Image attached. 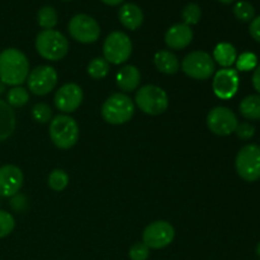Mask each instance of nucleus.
Instances as JSON below:
<instances>
[{
    "label": "nucleus",
    "instance_id": "f257e3e1",
    "mask_svg": "<svg viewBox=\"0 0 260 260\" xmlns=\"http://www.w3.org/2000/svg\"><path fill=\"white\" fill-rule=\"evenodd\" d=\"M29 62L22 51L7 48L0 52V80L5 85L19 86L27 81Z\"/></svg>",
    "mask_w": 260,
    "mask_h": 260
},
{
    "label": "nucleus",
    "instance_id": "c9c22d12",
    "mask_svg": "<svg viewBox=\"0 0 260 260\" xmlns=\"http://www.w3.org/2000/svg\"><path fill=\"white\" fill-rule=\"evenodd\" d=\"M253 86L256 91L260 94V65L256 66L254 69V74H253Z\"/></svg>",
    "mask_w": 260,
    "mask_h": 260
},
{
    "label": "nucleus",
    "instance_id": "f704fd0d",
    "mask_svg": "<svg viewBox=\"0 0 260 260\" xmlns=\"http://www.w3.org/2000/svg\"><path fill=\"white\" fill-rule=\"evenodd\" d=\"M249 32H250L251 37L260 43V15L251 20L250 25H249Z\"/></svg>",
    "mask_w": 260,
    "mask_h": 260
},
{
    "label": "nucleus",
    "instance_id": "7c9ffc66",
    "mask_svg": "<svg viewBox=\"0 0 260 260\" xmlns=\"http://www.w3.org/2000/svg\"><path fill=\"white\" fill-rule=\"evenodd\" d=\"M15 228L14 217L7 211L0 210V239L5 238L13 233Z\"/></svg>",
    "mask_w": 260,
    "mask_h": 260
},
{
    "label": "nucleus",
    "instance_id": "4c0bfd02",
    "mask_svg": "<svg viewBox=\"0 0 260 260\" xmlns=\"http://www.w3.org/2000/svg\"><path fill=\"white\" fill-rule=\"evenodd\" d=\"M5 86H7V85H5V84L3 83L2 80H0V95H2V94L4 93V90H5Z\"/></svg>",
    "mask_w": 260,
    "mask_h": 260
},
{
    "label": "nucleus",
    "instance_id": "473e14b6",
    "mask_svg": "<svg viewBox=\"0 0 260 260\" xmlns=\"http://www.w3.org/2000/svg\"><path fill=\"white\" fill-rule=\"evenodd\" d=\"M235 132H236V135H238L239 139L250 140L251 137L255 135V128H254L253 124L249 123V122H243V123L238 124Z\"/></svg>",
    "mask_w": 260,
    "mask_h": 260
},
{
    "label": "nucleus",
    "instance_id": "f3484780",
    "mask_svg": "<svg viewBox=\"0 0 260 260\" xmlns=\"http://www.w3.org/2000/svg\"><path fill=\"white\" fill-rule=\"evenodd\" d=\"M118 18L122 25L129 30H136L144 23V13L141 8L137 7L134 3H127L122 5L118 12Z\"/></svg>",
    "mask_w": 260,
    "mask_h": 260
},
{
    "label": "nucleus",
    "instance_id": "e433bc0d",
    "mask_svg": "<svg viewBox=\"0 0 260 260\" xmlns=\"http://www.w3.org/2000/svg\"><path fill=\"white\" fill-rule=\"evenodd\" d=\"M102 2H103L104 4H107V5H112V7H114V5L121 4V3L123 2V0H102Z\"/></svg>",
    "mask_w": 260,
    "mask_h": 260
},
{
    "label": "nucleus",
    "instance_id": "a19ab883",
    "mask_svg": "<svg viewBox=\"0 0 260 260\" xmlns=\"http://www.w3.org/2000/svg\"><path fill=\"white\" fill-rule=\"evenodd\" d=\"M66 2H68V0H66Z\"/></svg>",
    "mask_w": 260,
    "mask_h": 260
},
{
    "label": "nucleus",
    "instance_id": "dca6fc26",
    "mask_svg": "<svg viewBox=\"0 0 260 260\" xmlns=\"http://www.w3.org/2000/svg\"><path fill=\"white\" fill-rule=\"evenodd\" d=\"M192 40L193 30L184 23L174 24L165 33V43L172 50H183L190 45Z\"/></svg>",
    "mask_w": 260,
    "mask_h": 260
},
{
    "label": "nucleus",
    "instance_id": "5701e85b",
    "mask_svg": "<svg viewBox=\"0 0 260 260\" xmlns=\"http://www.w3.org/2000/svg\"><path fill=\"white\" fill-rule=\"evenodd\" d=\"M57 12L52 7H43L37 13V22L43 29H53L57 24Z\"/></svg>",
    "mask_w": 260,
    "mask_h": 260
},
{
    "label": "nucleus",
    "instance_id": "4be33fe9",
    "mask_svg": "<svg viewBox=\"0 0 260 260\" xmlns=\"http://www.w3.org/2000/svg\"><path fill=\"white\" fill-rule=\"evenodd\" d=\"M240 113L244 118L250 121H258L260 119V95H249L241 101Z\"/></svg>",
    "mask_w": 260,
    "mask_h": 260
},
{
    "label": "nucleus",
    "instance_id": "9b49d317",
    "mask_svg": "<svg viewBox=\"0 0 260 260\" xmlns=\"http://www.w3.org/2000/svg\"><path fill=\"white\" fill-rule=\"evenodd\" d=\"M238 117L228 107H215L207 114V126L217 136H229L238 127Z\"/></svg>",
    "mask_w": 260,
    "mask_h": 260
},
{
    "label": "nucleus",
    "instance_id": "6ab92c4d",
    "mask_svg": "<svg viewBox=\"0 0 260 260\" xmlns=\"http://www.w3.org/2000/svg\"><path fill=\"white\" fill-rule=\"evenodd\" d=\"M17 119L12 107L0 99V142L9 139L15 131Z\"/></svg>",
    "mask_w": 260,
    "mask_h": 260
},
{
    "label": "nucleus",
    "instance_id": "b1692460",
    "mask_svg": "<svg viewBox=\"0 0 260 260\" xmlns=\"http://www.w3.org/2000/svg\"><path fill=\"white\" fill-rule=\"evenodd\" d=\"M7 103L9 104L12 108H20V107L25 106L29 101V94L28 90L23 86H13L7 95Z\"/></svg>",
    "mask_w": 260,
    "mask_h": 260
},
{
    "label": "nucleus",
    "instance_id": "c85d7f7f",
    "mask_svg": "<svg viewBox=\"0 0 260 260\" xmlns=\"http://www.w3.org/2000/svg\"><path fill=\"white\" fill-rule=\"evenodd\" d=\"M258 57L251 52H244L236 58V68L239 71H250L256 68Z\"/></svg>",
    "mask_w": 260,
    "mask_h": 260
},
{
    "label": "nucleus",
    "instance_id": "f03ea898",
    "mask_svg": "<svg viewBox=\"0 0 260 260\" xmlns=\"http://www.w3.org/2000/svg\"><path fill=\"white\" fill-rule=\"evenodd\" d=\"M36 50L45 60L60 61L68 55L69 41L58 30L43 29L36 37Z\"/></svg>",
    "mask_w": 260,
    "mask_h": 260
},
{
    "label": "nucleus",
    "instance_id": "ea45409f",
    "mask_svg": "<svg viewBox=\"0 0 260 260\" xmlns=\"http://www.w3.org/2000/svg\"><path fill=\"white\" fill-rule=\"evenodd\" d=\"M255 251H256V255H258L259 258H260V243L258 244V245H256V249H255Z\"/></svg>",
    "mask_w": 260,
    "mask_h": 260
},
{
    "label": "nucleus",
    "instance_id": "7ed1b4c3",
    "mask_svg": "<svg viewBox=\"0 0 260 260\" xmlns=\"http://www.w3.org/2000/svg\"><path fill=\"white\" fill-rule=\"evenodd\" d=\"M50 139L56 147L71 149L79 140V126L73 117L58 114L50 122Z\"/></svg>",
    "mask_w": 260,
    "mask_h": 260
},
{
    "label": "nucleus",
    "instance_id": "a211bd4d",
    "mask_svg": "<svg viewBox=\"0 0 260 260\" xmlns=\"http://www.w3.org/2000/svg\"><path fill=\"white\" fill-rule=\"evenodd\" d=\"M116 83L123 91H134L141 83V73L134 65H127L117 73Z\"/></svg>",
    "mask_w": 260,
    "mask_h": 260
},
{
    "label": "nucleus",
    "instance_id": "58836bf2",
    "mask_svg": "<svg viewBox=\"0 0 260 260\" xmlns=\"http://www.w3.org/2000/svg\"><path fill=\"white\" fill-rule=\"evenodd\" d=\"M220 3H222V4H231V3H234V0H218Z\"/></svg>",
    "mask_w": 260,
    "mask_h": 260
},
{
    "label": "nucleus",
    "instance_id": "9d476101",
    "mask_svg": "<svg viewBox=\"0 0 260 260\" xmlns=\"http://www.w3.org/2000/svg\"><path fill=\"white\" fill-rule=\"evenodd\" d=\"M57 73L52 66L41 65L29 71L27 78L28 89L35 95L43 96L51 93L57 85Z\"/></svg>",
    "mask_w": 260,
    "mask_h": 260
},
{
    "label": "nucleus",
    "instance_id": "2f4dec72",
    "mask_svg": "<svg viewBox=\"0 0 260 260\" xmlns=\"http://www.w3.org/2000/svg\"><path fill=\"white\" fill-rule=\"evenodd\" d=\"M128 255L131 260H147L150 256V249L144 243H136L131 246Z\"/></svg>",
    "mask_w": 260,
    "mask_h": 260
},
{
    "label": "nucleus",
    "instance_id": "72a5a7b5",
    "mask_svg": "<svg viewBox=\"0 0 260 260\" xmlns=\"http://www.w3.org/2000/svg\"><path fill=\"white\" fill-rule=\"evenodd\" d=\"M10 206H12V208L14 211H17V212H22V211L25 210V207H27V200H25L24 196L22 194H15L12 197V202H10Z\"/></svg>",
    "mask_w": 260,
    "mask_h": 260
},
{
    "label": "nucleus",
    "instance_id": "39448f33",
    "mask_svg": "<svg viewBox=\"0 0 260 260\" xmlns=\"http://www.w3.org/2000/svg\"><path fill=\"white\" fill-rule=\"evenodd\" d=\"M135 103L140 111L150 116L164 113L169 107V98L164 89L156 85H145L137 90Z\"/></svg>",
    "mask_w": 260,
    "mask_h": 260
},
{
    "label": "nucleus",
    "instance_id": "412c9836",
    "mask_svg": "<svg viewBox=\"0 0 260 260\" xmlns=\"http://www.w3.org/2000/svg\"><path fill=\"white\" fill-rule=\"evenodd\" d=\"M236 58H238L236 48L231 43L221 42L213 50V60H216V62L223 69L233 66L236 62Z\"/></svg>",
    "mask_w": 260,
    "mask_h": 260
},
{
    "label": "nucleus",
    "instance_id": "0eeeda50",
    "mask_svg": "<svg viewBox=\"0 0 260 260\" xmlns=\"http://www.w3.org/2000/svg\"><path fill=\"white\" fill-rule=\"evenodd\" d=\"M238 174L245 182H256L260 179V146L249 144L241 147L235 159Z\"/></svg>",
    "mask_w": 260,
    "mask_h": 260
},
{
    "label": "nucleus",
    "instance_id": "1a4fd4ad",
    "mask_svg": "<svg viewBox=\"0 0 260 260\" xmlns=\"http://www.w3.org/2000/svg\"><path fill=\"white\" fill-rule=\"evenodd\" d=\"M68 29L74 40L85 45L94 43L101 36V27L98 22L86 14L74 15L69 22Z\"/></svg>",
    "mask_w": 260,
    "mask_h": 260
},
{
    "label": "nucleus",
    "instance_id": "2eb2a0df",
    "mask_svg": "<svg viewBox=\"0 0 260 260\" xmlns=\"http://www.w3.org/2000/svg\"><path fill=\"white\" fill-rule=\"evenodd\" d=\"M22 170L15 165H4L0 168V197L9 198L18 194L23 185Z\"/></svg>",
    "mask_w": 260,
    "mask_h": 260
},
{
    "label": "nucleus",
    "instance_id": "bb28decb",
    "mask_svg": "<svg viewBox=\"0 0 260 260\" xmlns=\"http://www.w3.org/2000/svg\"><path fill=\"white\" fill-rule=\"evenodd\" d=\"M234 14L241 22H250L255 17V9L249 2H238L234 7Z\"/></svg>",
    "mask_w": 260,
    "mask_h": 260
},
{
    "label": "nucleus",
    "instance_id": "6e6552de",
    "mask_svg": "<svg viewBox=\"0 0 260 260\" xmlns=\"http://www.w3.org/2000/svg\"><path fill=\"white\" fill-rule=\"evenodd\" d=\"M132 53V42L128 36L121 30L109 33L103 43L104 58L109 63L119 65L126 62Z\"/></svg>",
    "mask_w": 260,
    "mask_h": 260
},
{
    "label": "nucleus",
    "instance_id": "f8f14e48",
    "mask_svg": "<svg viewBox=\"0 0 260 260\" xmlns=\"http://www.w3.org/2000/svg\"><path fill=\"white\" fill-rule=\"evenodd\" d=\"M174 228L167 221H155L146 226L142 234V243L149 249H162L173 243Z\"/></svg>",
    "mask_w": 260,
    "mask_h": 260
},
{
    "label": "nucleus",
    "instance_id": "cd10ccee",
    "mask_svg": "<svg viewBox=\"0 0 260 260\" xmlns=\"http://www.w3.org/2000/svg\"><path fill=\"white\" fill-rule=\"evenodd\" d=\"M201 17H202V10L194 3H190V4H187L184 7L182 12V18L184 24L187 25H194L197 24L201 20Z\"/></svg>",
    "mask_w": 260,
    "mask_h": 260
},
{
    "label": "nucleus",
    "instance_id": "c756f323",
    "mask_svg": "<svg viewBox=\"0 0 260 260\" xmlns=\"http://www.w3.org/2000/svg\"><path fill=\"white\" fill-rule=\"evenodd\" d=\"M51 117H52V111L48 104L37 103L32 108V118L38 123H47L48 121H51Z\"/></svg>",
    "mask_w": 260,
    "mask_h": 260
},
{
    "label": "nucleus",
    "instance_id": "393cba45",
    "mask_svg": "<svg viewBox=\"0 0 260 260\" xmlns=\"http://www.w3.org/2000/svg\"><path fill=\"white\" fill-rule=\"evenodd\" d=\"M109 62L104 57H95L89 62L88 74L90 78L99 80L108 75Z\"/></svg>",
    "mask_w": 260,
    "mask_h": 260
},
{
    "label": "nucleus",
    "instance_id": "ddd939ff",
    "mask_svg": "<svg viewBox=\"0 0 260 260\" xmlns=\"http://www.w3.org/2000/svg\"><path fill=\"white\" fill-rule=\"evenodd\" d=\"M213 93L220 99H230L239 89L238 71L234 69H221L216 71L212 83Z\"/></svg>",
    "mask_w": 260,
    "mask_h": 260
},
{
    "label": "nucleus",
    "instance_id": "20e7f679",
    "mask_svg": "<svg viewBox=\"0 0 260 260\" xmlns=\"http://www.w3.org/2000/svg\"><path fill=\"white\" fill-rule=\"evenodd\" d=\"M135 114V103L123 93L112 94L102 106V117L111 124H123Z\"/></svg>",
    "mask_w": 260,
    "mask_h": 260
},
{
    "label": "nucleus",
    "instance_id": "aec40b11",
    "mask_svg": "<svg viewBox=\"0 0 260 260\" xmlns=\"http://www.w3.org/2000/svg\"><path fill=\"white\" fill-rule=\"evenodd\" d=\"M154 63L157 70L167 75H173L180 69V62L177 56L170 51H159L154 56Z\"/></svg>",
    "mask_w": 260,
    "mask_h": 260
},
{
    "label": "nucleus",
    "instance_id": "a878e982",
    "mask_svg": "<svg viewBox=\"0 0 260 260\" xmlns=\"http://www.w3.org/2000/svg\"><path fill=\"white\" fill-rule=\"evenodd\" d=\"M69 184V175L65 170L55 169L48 175V187L55 192H62Z\"/></svg>",
    "mask_w": 260,
    "mask_h": 260
},
{
    "label": "nucleus",
    "instance_id": "4468645a",
    "mask_svg": "<svg viewBox=\"0 0 260 260\" xmlns=\"http://www.w3.org/2000/svg\"><path fill=\"white\" fill-rule=\"evenodd\" d=\"M83 89L75 83H69L61 86L55 94V106L63 113H73L83 103Z\"/></svg>",
    "mask_w": 260,
    "mask_h": 260
},
{
    "label": "nucleus",
    "instance_id": "423d86ee",
    "mask_svg": "<svg viewBox=\"0 0 260 260\" xmlns=\"http://www.w3.org/2000/svg\"><path fill=\"white\" fill-rule=\"evenodd\" d=\"M182 70L194 80H208L216 73V63L212 56L205 51H194L183 58Z\"/></svg>",
    "mask_w": 260,
    "mask_h": 260
}]
</instances>
